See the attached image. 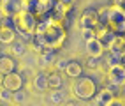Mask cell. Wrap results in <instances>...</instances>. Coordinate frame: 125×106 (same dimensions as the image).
<instances>
[{
	"label": "cell",
	"mask_w": 125,
	"mask_h": 106,
	"mask_svg": "<svg viewBox=\"0 0 125 106\" xmlns=\"http://www.w3.org/2000/svg\"><path fill=\"white\" fill-rule=\"evenodd\" d=\"M9 51L14 55V57H23L25 55V43L23 41H14V43L11 44Z\"/></svg>",
	"instance_id": "21"
},
{
	"label": "cell",
	"mask_w": 125,
	"mask_h": 106,
	"mask_svg": "<svg viewBox=\"0 0 125 106\" xmlns=\"http://www.w3.org/2000/svg\"><path fill=\"white\" fill-rule=\"evenodd\" d=\"M16 41V32L12 25H0V44L11 46Z\"/></svg>",
	"instance_id": "12"
},
{
	"label": "cell",
	"mask_w": 125,
	"mask_h": 106,
	"mask_svg": "<svg viewBox=\"0 0 125 106\" xmlns=\"http://www.w3.org/2000/svg\"><path fill=\"white\" fill-rule=\"evenodd\" d=\"M106 25L116 35H123V30H125V11H123V7L107 5Z\"/></svg>",
	"instance_id": "4"
},
{
	"label": "cell",
	"mask_w": 125,
	"mask_h": 106,
	"mask_svg": "<svg viewBox=\"0 0 125 106\" xmlns=\"http://www.w3.org/2000/svg\"><path fill=\"white\" fill-rule=\"evenodd\" d=\"M0 20H2V12H0Z\"/></svg>",
	"instance_id": "32"
},
{
	"label": "cell",
	"mask_w": 125,
	"mask_h": 106,
	"mask_svg": "<svg viewBox=\"0 0 125 106\" xmlns=\"http://www.w3.org/2000/svg\"><path fill=\"white\" fill-rule=\"evenodd\" d=\"M25 101H27V94L21 90H16V92H11V103H14L16 106H21Z\"/></svg>",
	"instance_id": "22"
},
{
	"label": "cell",
	"mask_w": 125,
	"mask_h": 106,
	"mask_svg": "<svg viewBox=\"0 0 125 106\" xmlns=\"http://www.w3.org/2000/svg\"><path fill=\"white\" fill-rule=\"evenodd\" d=\"M55 2H56V0H55Z\"/></svg>",
	"instance_id": "35"
},
{
	"label": "cell",
	"mask_w": 125,
	"mask_h": 106,
	"mask_svg": "<svg viewBox=\"0 0 125 106\" xmlns=\"http://www.w3.org/2000/svg\"><path fill=\"white\" fill-rule=\"evenodd\" d=\"M63 85V80L60 72H49L48 74V90H60Z\"/></svg>",
	"instance_id": "18"
},
{
	"label": "cell",
	"mask_w": 125,
	"mask_h": 106,
	"mask_svg": "<svg viewBox=\"0 0 125 106\" xmlns=\"http://www.w3.org/2000/svg\"><path fill=\"white\" fill-rule=\"evenodd\" d=\"M85 43H86V57H94V59L104 57L106 50L102 48V44L97 39H90V41H85Z\"/></svg>",
	"instance_id": "11"
},
{
	"label": "cell",
	"mask_w": 125,
	"mask_h": 106,
	"mask_svg": "<svg viewBox=\"0 0 125 106\" xmlns=\"http://www.w3.org/2000/svg\"><path fill=\"white\" fill-rule=\"evenodd\" d=\"M95 103L97 106H109L111 101L116 97V94L111 90L109 87H102V88H97V92H95Z\"/></svg>",
	"instance_id": "10"
},
{
	"label": "cell",
	"mask_w": 125,
	"mask_h": 106,
	"mask_svg": "<svg viewBox=\"0 0 125 106\" xmlns=\"http://www.w3.org/2000/svg\"><path fill=\"white\" fill-rule=\"evenodd\" d=\"M23 76L20 72H9V74H4L2 80V88H5L7 92H16V90H21L23 88Z\"/></svg>",
	"instance_id": "7"
},
{
	"label": "cell",
	"mask_w": 125,
	"mask_h": 106,
	"mask_svg": "<svg viewBox=\"0 0 125 106\" xmlns=\"http://www.w3.org/2000/svg\"><path fill=\"white\" fill-rule=\"evenodd\" d=\"M25 9H27V0H0V12L9 20H12Z\"/></svg>",
	"instance_id": "6"
},
{
	"label": "cell",
	"mask_w": 125,
	"mask_h": 106,
	"mask_svg": "<svg viewBox=\"0 0 125 106\" xmlns=\"http://www.w3.org/2000/svg\"><path fill=\"white\" fill-rule=\"evenodd\" d=\"M104 55H106V66H107V69L115 67V66H122V64H123V57L113 55V53H104Z\"/></svg>",
	"instance_id": "20"
},
{
	"label": "cell",
	"mask_w": 125,
	"mask_h": 106,
	"mask_svg": "<svg viewBox=\"0 0 125 106\" xmlns=\"http://www.w3.org/2000/svg\"><path fill=\"white\" fill-rule=\"evenodd\" d=\"M32 87L37 92H46L48 90V72H39L35 74L34 81H32Z\"/></svg>",
	"instance_id": "16"
},
{
	"label": "cell",
	"mask_w": 125,
	"mask_h": 106,
	"mask_svg": "<svg viewBox=\"0 0 125 106\" xmlns=\"http://www.w3.org/2000/svg\"><path fill=\"white\" fill-rule=\"evenodd\" d=\"M99 25V18H97V11L95 9H85L79 16V21H78V27L81 30H86V28H95Z\"/></svg>",
	"instance_id": "8"
},
{
	"label": "cell",
	"mask_w": 125,
	"mask_h": 106,
	"mask_svg": "<svg viewBox=\"0 0 125 106\" xmlns=\"http://www.w3.org/2000/svg\"><path fill=\"white\" fill-rule=\"evenodd\" d=\"M16 66H18V64L14 62L12 57H7V55H2V57H0V72H2V74L14 72V71H16Z\"/></svg>",
	"instance_id": "15"
},
{
	"label": "cell",
	"mask_w": 125,
	"mask_h": 106,
	"mask_svg": "<svg viewBox=\"0 0 125 106\" xmlns=\"http://www.w3.org/2000/svg\"><path fill=\"white\" fill-rule=\"evenodd\" d=\"M99 62H101V59L88 57V59H86V67H88V69H99Z\"/></svg>",
	"instance_id": "24"
},
{
	"label": "cell",
	"mask_w": 125,
	"mask_h": 106,
	"mask_svg": "<svg viewBox=\"0 0 125 106\" xmlns=\"http://www.w3.org/2000/svg\"><path fill=\"white\" fill-rule=\"evenodd\" d=\"M0 57H2V50H0Z\"/></svg>",
	"instance_id": "33"
},
{
	"label": "cell",
	"mask_w": 125,
	"mask_h": 106,
	"mask_svg": "<svg viewBox=\"0 0 125 106\" xmlns=\"http://www.w3.org/2000/svg\"><path fill=\"white\" fill-rule=\"evenodd\" d=\"M71 92L81 101H88L95 95L97 92V83L94 81V78L90 76H79L74 80V83L71 87Z\"/></svg>",
	"instance_id": "3"
},
{
	"label": "cell",
	"mask_w": 125,
	"mask_h": 106,
	"mask_svg": "<svg viewBox=\"0 0 125 106\" xmlns=\"http://www.w3.org/2000/svg\"><path fill=\"white\" fill-rule=\"evenodd\" d=\"M65 66H67V60H63V59H56L55 60V67L56 69L62 71V69H65Z\"/></svg>",
	"instance_id": "28"
},
{
	"label": "cell",
	"mask_w": 125,
	"mask_h": 106,
	"mask_svg": "<svg viewBox=\"0 0 125 106\" xmlns=\"http://www.w3.org/2000/svg\"><path fill=\"white\" fill-rule=\"evenodd\" d=\"M48 103L49 104H60V103H63V94L60 90H51L48 94Z\"/></svg>",
	"instance_id": "23"
},
{
	"label": "cell",
	"mask_w": 125,
	"mask_h": 106,
	"mask_svg": "<svg viewBox=\"0 0 125 106\" xmlns=\"http://www.w3.org/2000/svg\"><path fill=\"white\" fill-rule=\"evenodd\" d=\"M63 106H78V103L76 101H69V103H65Z\"/></svg>",
	"instance_id": "30"
},
{
	"label": "cell",
	"mask_w": 125,
	"mask_h": 106,
	"mask_svg": "<svg viewBox=\"0 0 125 106\" xmlns=\"http://www.w3.org/2000/svg\"><path fill=\"white\" fill-rule=\"evenodd\" d=\"M0 106H4V104H2V103H0Z\"/></svg>",
	"instance_id": "34"
},
{
	"label": "cell",
	"mask_w": 125,
	"mask_h": 106,
	"mask_svg": "<svg viewBox=\"0 0 125 106\" xmlns=\"http://www.w3.org/2000/svg\"><path fill=\"white\" fill-rule=\"evenodd\" d=\"M106 51L113 53V55H118V57H123V53H125V37L123 35H116Z\"/></svg>",
	"instance_id": "13"
},
{
	"label": "cell",
	"mask_w": 125,
	"mask_h": 106,
	"mask_svg": "<svg viewBox=\"0 0 125 106\" xmlns=\"http://www.w3.org/2000/svg\"><path fill=\"white\" fill-rule=\"evenodd\" d=\"M63 71H65V74H67L69 78H72V80L83 76V66L78 60H67V66H65Z\"/></svg>",
	"instance_id": "14"
},
{
	"label": "cell",
	"mask_w": 125,
	"mask_h": 106,
	"mask_svg": "<svg viewBox=\"0 0 125 106\" xmlns=\"http://www.w3.org/2000/svg\"><path fill=\"white\" fill-rule=\"evenodd\" d=\"M113 5H116V7H123V5H125V0H113Z\"/></svg>",
	"instance_id": "29"
},
{
	"label": "cell",
	"mask_w": 125,
	"mask_h": 106,
	"mask_svg": "<svg viewBox=\"0 0 125 106\" xmlns=\"http://www.w3.org/2000/svg\"><path fill=\"white\" fill-rule=\"evenodd\" d=\"M11 25H12L14 32H16V35H21L23 39L32 41L34 39L37 20H35V16H32L28 11H21L20 14H16L11 20Z\"/></svg>",
	"instance_id": "2"
},
{
	"label": "cell",
	"mask_w": 125,
	"mask_h": 106,
	"mask_svg": "<svg viewBox=\"0 0 125 106\" xmlns=\"http://www.w3.org/2000/svg\"><path fill=\"white\" fill-rule=\"evenodd\" d=\"M74 2H76V0H56V2H55V7H56V9H60L62 12L69 14V12L74 9Z\"/></svg>",
	"instance_id": "19"
},
{
	"label": "cell",
	"mask_w": 125,
	"mask_h": 106,
	"mask_svg": "<svg viewBox=\"0 0 125 106\" xmlns=\"http://www.w3.org/2000/svg\"><path fill=\"white\" fill-rule=\"evenodd\" d=\"M55 7V0H27V9L32 16H35V18H39V16L42 14H49L53 11Z\"/></svg>",
	"instance_id": "5"
},
{
	"label": "cell",
	"mask_w": 125,
	"mask_h": 106,
	"mask_svg": "<svg viewBox=\"0 0 125 106\" xmlns=\"http://www.w3.org/2000/svg\"><path fill=\"white\" fill-rule=\"evenodd\" d=\"M81 34H83V39H85V41L95 39V32H94V28H86V30H81Z\"/></svg>",
	"instance_id": "25"
},
{
	"label": "cell",
	"mask_w": 125,
	"mask_h": 106,
	"mask_svg": "<svg viewBox=\"0 0 125 106\" xmlns=\"http://www.w3.org/2000/svg\"><path fill=\"white\" fill-rule=\"evenodd\" d=\"M55 60H56V51H42V53L37 55V62H39L41 67H49V66H53Z\"/></svg>",
	"instance_id": "17"
},
{
	"label": "cell",
	"mask_w": 125,
	"mask_h": 106,
	"mask_svg": "<svg viewBox=\"0 0 125 106\" xmlns=\"http://www.w3.org/2000/svg\"><path fill=\"white\" fill-rule=\"evenodd\" d=\"M107 80H109L111 87H123V81H125V67H123V64L107 69Z\"/></svg>",
	"instance_id": "9"
},
{
	"label": "cell",
	"mask_w": 125,
	"mask_h": 106,
	"mask_svg": "<svg viewBox=\"0 0 125 106\" xmlns=\"http://www.w3.org/2000/svg\"><path fill=\"white\" fill-rule=\"evenodd\" d=\"M0 88H2V87H0ZM0 99H2V101H11V92H7L5 90V88H2V90H0Z\"/></svg>",
	"instance_id": "27"
},
{
	"label": "cell",
	"mask_w": 125,
	"mask_h": 106,
	"mask_svg": "<svg viewBox=\"0 0 125 106\" xmlns=\"http://www.w3.org/2000/svg\"><path fill=\"white\" fill-rule=\"evenodd\" d=\"M34 41H37L46 51H56V50H60L65 44V41H67V30L62 25H58V23L49 20L48 27L41 32V34L34 35Z\"/></svg>",
	"instance_id": "1"
},
{
	"label": "cell",
	"mask_w": 125,
	"mask_h": 106,
	"mask_svg": "<svg viewBox=\"0 0 125 106\" xmlns=\"http://www.w3.org/2000/svg\"><path fill=\"white\" fill-rule=\"evenodd\" d=\"M2 80H4V74L0 72V87H2Z\"/></svg>",
	"instance_id": "31"
},
{
	"label": "cell",
	"mask_w": 125,
	"mask_h": 106,
	"mask_svg": "<svg viewBox=\"0 0 125 106\" xmlns=\"http://www.w3.org/2000/svg\"><path fill=\"white\" fill-rule=\"evenodd\" d=\"M109 106H125V101H123V95L120 94L118 97H115V99L111 101V104Z\"/></svg>",
	"instance_id": "26"
}]
</instances>
